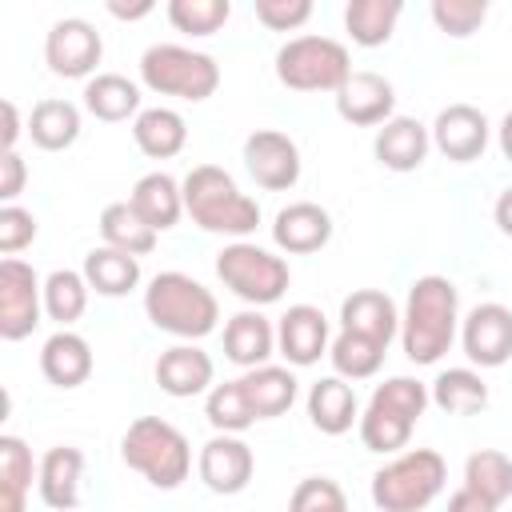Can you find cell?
Returning a JSON list of instances; mask_svg holds the SVG:
<instances>
[{
	"mask_svg": "<svg viewBox=\"0 0 512 512\" xmlns=\"http://www.w3.org/2000/svg\"><path fill=\"white\" fill-rule=\"evenodd\" d=\"M312 16V0H256V20L272 32H296L300 24H308Z\"/></svg>",
	"mask_w": 512,
	"mask_h": 512,
	"instance_id": "cell-44",
	"label": "cell"
},
{
	"mask_svg": "<svg viewBox=\"0 0 512 512\" xmlns=\"http://www.w3.org/2000/svg\"><path fill=\"white\" fill-rule=\"evenodd\" d=\"M492 220H496V228H500L504 236H512V184L496 196V204H492Z\"/></svg>",
	"mask_w": 512,
	"mask_h": 512,
	"instance_id": "cell-49",
	"label": "cell"
},
{
	"mask_svg": "<svg viewBox=\"0 0 512 512\" xmlns=\"http://www.w3.org/2000/svg\"><path fill=\"white\" fill-rule=\"evenodd\" d=\"M196 472L204 480L208 492L216 496H236L252 484V472H256V456L252 448L240 440V436H224L216 432L212 440H204L200 456H196Z\"/></svg>",
	"mask_w": 512,
	"mask_h": 512,
	"instance_id": "cell-14",
	"label": "cell"
},
{
	"mask_svg": "<svg viewBox=\"0 0 512 512\" xmlns=\"http://www.w3.org/2000/svg\"><path fill=\"white\" fill-rule=\"evenodd\" d=\"M144 312L148 320L176 336L180 344H196L204 340L208 332H216V320H220V304L212 296V288H204L196 276L188 272H156L144 288Z\"/></svg>",
	"mask_w": 512,
	"mask_h": 512,
	"instance_id": "cell-3",
	"label": "cell"
},
{
	"mask_svg": "<svg viewBox=\"0 0 512 512\" xmlns=\"http://www.w3.org/2000/svg\"><path fill=\"white\" fill-rule=\"evenodd\" d=\"M24 180H28V168L20 152H0V200L4 204H16V196L24 192Z\"/></svg>",
	"mask_w": 512,
	"mask_h": 512,
	"instance_id": "cell-45",
	"label": "cell"
},
{
	"mask_svg": "<svg viewBox=\"0 0 512 512\" xmlns=\"http://www.w3.org/2000/svg\"><path fill=\"white\" fill-rule=\"evenodd\" d=\"M140 84L156 96L200 104L220 88V64L208 52L184 44H152L140 56Z\"/></svg>",
	"mask_w": 512,
	"mask_h": 512,
	"instance_id": "cell-7",
	"label": "cell"
},
{
	"mask_svg": "<svg viewBox=\"0 0 512 512\" xmlns=\"http://www.w3.org/2000/svg\"><path fill=\"white\" fill-rule=\"evenodd\" d=\"M28 136L36 148L44 152H64L80 140V108L72 100H40L32 104V116H28Z\"/></svg>",
	"mask_w": 512,
	"mask_h": 512,
	"instance_id": "cell-31",
	"label": "cell"
},
{
	"mask_svg": "<svg viewBox=\"0 0 512 512\" xmlns=\"http://www.w3.org/2000/svg\"><path fill=\"white\" fill-rule=\"evenodd\" d=\"M444 512H500V508H496V504H488L484 496H476L472 488H464V484H460V488L448 496V508H444Z\"/></svg>",
	"mask_w": 512,
	"mask_h": 512,
	"instance_id": "cell-46",
	"label": "cell"
},
{
	"mask_svg": "<svg viewBox=\"0 0 512 512\" xmlns=\"http://www.w3.org/2000/svg\"><path fill=\"white\" fill-rule=\"evenodd\" d=\"M40 472V464L32 460V448L4 432L0 436V512H28V492H32V476Z\"/></svg>",
	"mask_w": 512,
	"mask_h": 512,
	"instance_id": "cell-30",
	"label": "cell"
},
{
	"mask_svg": "<svg viewBox=\"0 0 512 512\" xmlns=\"http://www.w3.org/2000/svg\"><path fill=\"white\" fill-rule=\"evenodd\" d=\"M240 384H244V396H248L256 420H276V416H284V412L296 404V392H300L296 376H292L288 368H280V364H260V368L244 372Z\"/></svg>",
	"mask_w": 512,
	"mask_h": 512,
	"instance_id": "cell-29",
	"label": "cell"
},
{
	"mask_svg": "<svg viewBox=\"0 0 512 512\" xmlns=\"http://www.w3.org/2000/svg\"><path fill=\"white\" fill-rule=\"evenodd\" d=\"M496 140H500V152H504V160L512 164V108L504 112V120H500V128H496Z\"/></svg>",
	"mask_w": 512,
	"mask_h": 512,
	"instance_id": "cell-50",
	"label": "cell"
},
{
	"mask_svg": "<svg viewBox=\"0 0 512 512\" xmlns=\"http://www.w3.org/2000/svg\"><path fill=\"white\" fill-rule=\"evenodd\" d=\"M228 0H168V24L184 36H212L228 24Z\"/></svg>",
	"mask_w": 512,
	"mask_h": 512,
	"instance_id": "cell-40",
	"label": "cell"
},
{
	"mask_svg": "<svg viewBox=\"0 0 512 512\" xmlns=\"http://www.w3.org/2000/svg\"><path fill=\"white\" fill-rule=\"evenodd\" d=\"M460 348L472 368H500L512 360V308L484 300L460 316Z\"/></svg>",
	"mask_w": 512,
	"mask_h": 512,
	"instance_id": "cell-12",
	"label": "cell"
},
{
	"mask_svg": "<svg viewBox=\"0 0 512 512\" xmlns=\"http://www.w3.org/2000/svg\"><path fill=\"white\" fill-rule=\"evenodd\" d=\"M428 148H432V132L416 116H392L388 124L376 128L372 140V152L388 172H416L428 160Z\"/></svg>",
	"mask_w": 512,
	"mask_h": 512,
	"instance_id": "cell-21",
	"label": "cell"
},
{
	"mask_svg": "<svg viewBox=\"0 0 512 512\" xmlns=\"http://www.w3.org/2000/svg\"><path fill=\"white\" fill-rule=\"evenodd\" d=\"M100 56H104V40H100L96 24L84 20V16H64L44 36V64H48L52 76L88 84L96 76Z\"/></svg>",
	"mask_w": 512,
	"mask_h": 512,
	"instance_id": "cell-11",
	"label": "cell"
},
{
	"mask_svg": "<svg viewBox=\"0 0 512 512\" xmlns=\"http://www.w3.org/2000/svg\"><path fill=\"white\" fill-rule=\"evenodd\" d=\"M156 384L160 392L176 396V400H192L200 392H212V376L216 364L200 344H172L156 356Z\"/></svg>",
	"mask_w": 512,
	"mask_h": 512,
	"instance_id": "cell-19",
	"label": "cell"
},
{
	"mask_svg": "<svg viewBox=\"0 0 512 512\" xmlns=\"http://www.w3.org/2000/svg\"><path fill=\"white\" fill-rule=\"evenodd\" d=\"M308 420L316 432L324 436H344L352 432V424H360V404H356V392L344 376H320L312 388H308Z\"/></svg>",
	"mask_w": 512,
	"mask_h": 512,
	"instance_id": "cell-25",
	"label": "cell"
},
{
	"mask_svg": "<svg viewBox=\"0 0 512 512\" xmlns=\"http://www.w3.org/2000/svg\"><path fill=\"white\" fill-rule=\"evenodd\" d=\"M216 276L220 284L240 296L244 304L252 308H264V304H276L284 292H288V260L252 244V240H232L216 252Z\"/></svg>",
	"mask_w": 512,
	"mask_h": 512,
	"instance_id": "cell-9",
	"label": "cell"
},
{
	"mask_svg": "<svg viewBox=\"0 0 512 512\" xmlns=\"http://www.w3.org/2000/svg\"><path fill=\"white\" fill-rule=\"evenodd\" d=\"M288 512H348V496L332 476H304L292 488Z\"/></svg>",
	"mask_w": 512,
	"mask_h": 512,
	"instance_id": "cell-42",
	"label": "cell"
},
{
	"mask_svg": "<svg viewBox=\"0 0 512 512\" xmlns=\"http://www.w3.org/2000/svg\"><path fill=\"white\" fill-rule=\"evenodd\" d=\"M204 416H208L212 432H224V436H240L256 424V412H252L240 380L212 384V392L204 396Z\"/></svg>",
	"mask_w": 512,
	"mask_h": 512,
	"instance_id": "cell-38",
	"label": "cell"
},
{
	"mask_svg": "<svg viewBox=\"0 0 512 512\" xmlns=\"http://www.w3.org/2000/svg\"><path fill=\"white\" fill-rule=\"evenodd\" d=\"M400 12H404L400 0H348V8H344V28H348L352 44H360V48H380V44L392 40Z\"/></svg>",
	"mask_w": 512,
	"mask_h": 512,
	"instance_id": "cell-34",
	"label": "cell"
},
{
	"mask_svg": "<svg viewBox=\"0 0 512 512\" xmlns=\"http://www.w3.org/2000/svg\"><path fill=\"white\" fill-rule=\"evenodd\" d=\"M128 204L140 212V220H144L148 228L168 232V228H176V220L184 216V188H180V180L168 176V172H148V176H140V180L132 184Z\"/></svg>",
	"mask_w": 512,
	"mask_h": 512,
	"instance_id": "cell-26",
	"label": "cell"
},
{
	"mask_svg": "<svg viewBox=\"0 0 512 512\" xmlns=\"http://www.w3.org/2000/svg\"><path fill=\"white\" fill-rule=\"evenodd\" d=\"M80 472H84V452L72 444H56L40 456V472H36V488L40 500L52 512H72L80 504Z\"/></svg>",
	"mask_w": 512,
	"mask_h": 512,
	"instance_id": "cell-23",
	"label": "cell"
},
{
	"mask_svg": "<svg viewBox=\"0 0 512 512\" xmlns=\"http://www.w3.org/2000/svg\"><path fill=\"white\" fill-rule=\"evenodd\" d=\"M428 16L444 36L464 40L488 20V0H432Z\"/></svg>",
	"mask_w": 512,
	"mask_h": 512,
	"instance_id": "cell-41",
	"label": "cell"
},
{
	"mask_svg": "<svg viewBox=\"0 0 512 512\" xmlns=\"http://www.w3.org/2000/svg\"><path fill=\"white\" fill-rule=\"evenodd\" d=\"M100 236H104V244L108 248H116V252H128V256H148L152 248H156V228H148L144 220H140V212L128 204V200H116V204H108L104 212H100Z\"/></svg>",
	"mask_w": 512,
	"mask_h": 512,
	"instance_id": "cell-35",
	"label": "cell"
},
{
	"mask_svg": "<svg viewBox=\"0 0 512 512\" xmlns=\"http://www.w3.org/2000/svg\"><path fill=\"white\" fill-rule=\"evenodd\" d=\"M36 232H40V224H36V216H32L28 208H20V204H0V252H4V256L24 252V248L36 240Z\"/></svg>",
	"mask_w": 512,
	"mask_h": 512,
	"instance_id": "cell-43",
	"label": "cell"
},
{
	"mask_svg": "<svg viewBox=\"0 0 512 512\" xmlns=\"http://www.w3.org/2000/svg\"><path fill=\"white\" fill-rule=\"evenodd\" d=\"M104 8H108L116 20H144V16H148L156 4H152V0H136V4H124V0H108Z\"/></svg>",
	"mask_w": 512,
	"mask_h": 512,
	"instance_id": "cell-48",
	"label": "cell"
},
{
	"mask_svg": "<svg viewBox=\"0 0 512 512\" xmlns=\"http://www.w3.org/2000/svg\"><path fill=\"white\" fill-rule=\"evenodd\" d=\"M44 316V280L20 256L0 260V340L16 344L40 328Z\"/></svg>",
	"mask_w": 512,
	"mask_h": 512,
	"instance_id": "cell-10",
	"label": "cell"
},
{
	"mask_svg": "<svg viewBox=\"0 0 512 512\" xmlns=\"http://www.w3.org/2000/svg\"><path fill=\"white\" fill-rule=\"evenodd\" d=\"M384 352H388V348H380V344H372V340H364V336L336 332V340H332V348H328V360H332L336 376H344V380H368V376L380 372Z\"/></svg>",
	"mask_w": 512,
	"mask_h": 512,
	"instance_id": "cell-39",
	"label": "cell"
},
{
	"mask_svg": "<svg viewBox=\"0 0 512 512\" xmlns=\"http://www.w3.org/2000/svg\"><path fill=\"white\" fill-rule=\"evenodd\" d=\"M88 280L76 268H56L44 276V316L60 328H72L88 308Z\"/></svg>",
	"mask_w": 512,
	"mask_h": 512,
	"instance_id": "cell-36",
	"label": "cell"
},
{
	"mask_svg": "<svg viewBox=\"0 0 512 512\" xmlns=\"http://www.w3.org/2000/svg\"><path fill=\"white\" fill-rule=\"evenodd\" d=\"M428 384L424 380H412V376H392L384 384L372 388L364 412H360V444L368 452H380V456H396L400 448H408L424 408H428Z\"/></svg>",
	"mask_w": 512,
	"mask_h": 512,
	"instance_id": "cell-4",
	"label": "cell"
},
{
	"mask_svg": "<svg viewBox=\"0 0 512 512\" xmlns=\"http://www.w3.org/2000/svg\"><path fill=\"white\" fill-rule=\"evenodd\" d=\"M428 400L448 416H472L488 408V384L476 368H444L428 384Z\"/></svg>",
	"mask_w": 512,
	"mask_h": 512,
	"instance_id": "cell-33",
	"label": "cell"
},
{
	"mask_svg": "<svg viewBox=\"0 0 512 512\" xmlns=\"http://www.w3.org/2000/svg\"><path fill=\"white\" fill-rule=\"evenodd\" d=\"M464 488L484 496L488 504H504L512 496V460L500 448H480L464 460Z\"/></svg>",
	"mask_w": 512,
	"mask_h": 512,
	"instance_id": "cell-37",
	"label": "cell"
},
{
	"mask_svg": "<svg viewBox=\"0 0 512 512\" xmlns=\"http://www.w3.org/2000/svg\"><path fill=\"white\" fill-rule=\"evenodd\" d=\"M352 56L332 36H292L276 52V80L292 92H340V84L352 76Z\"/></svg>",
	"mask_w": 512,
	"mask_h": 512,
	"instance_id": "cell-8",
	"label": "cell"
},
{
	"mask_svg": "<svg viewBox=\"0 0 512 512\" xmlns=\"http://www.w3.org/2000/svg\"><path fill=\"white\" fill-rule=\"evenodd\" d=\"M132 140H136V148H140L144 156H152V160H172V156H180L184 144H188V124H184V116H180L176 108L156 104V108H144V112L132 120Z\"/></svg>",
	"mask_w": 512,
	"mask_h": 512,
	"instance_id": "cell-27",
	"label": "cell"
},
{
	"mask_svg": "<svg viewBox=\"0 0 512 512\" xmlns=\"http://www.w3.org/2000/svg\"><path fill=\"white\" fill-rule=\"evenodd\" d=\"M0 112H4L0 152H16V140H20V112H16V104H12V100H4V104H0Z\"/></svg>",
	"mask_w": 512,
	"mask_h": 512,
	"instance_id": "cell-47",
	"label": "cell"
},
{
	"mask_svg": "<svg viewBox=\"0 0 512 512\" xmlns=\"http://www.w3.org/2000/svg\"><path fill=\"white\" fill-rule=\"evenodd\" d=\"M460 336V292L448 276H416L400 312V344L412 364H436Z\"/></svg>",
	"mask_w": 512,
	"mask_h": 512,
	"instance_id": "cell-1",
	"label": "cell"
},
{
	"mask_svg": "<svg viewBox=\"0 0 512 512\" xmlns=\"http://www.w3.org/2000/svg\"><path fill=\"white\" fill-rule=\"evenodd\" d=\"M272 352H276V328L260 308H244V312L228 316V324H224V356L236 368L252 372L260 364H268Z\"/></svg>",
	"mask_w": 512,
	"mask_h": 512,
	"instance_id": "cell-22",
	"label": "cell"
},
{
	"mask_svg": "<svg viewBox=\"0 0 512 512\" xmlns=\"http://www.w3.org/2000/svg\"><path fill=\"white\" fill-rule=\"evenodd\" d=\"M92 364V344L72 328H56L40 348V372L56 388H80L92 376Z\"/></svg>",
	"mask_w": 512,
	"mask_h": 512,
	"instance_id": "cell-24",
	"label": "cell"
},
{
	"mask_svg": "<svg viewBox=\"0 0 512 512\" xmlns=\"http://www.w3.org/2000/svg\"><path fill=\"white\" fill-rule=\"evenodd\" d=\"M80 272H84L88 288H92L96 296H108V300L128 296V292L140 284V260L128 256V252H116V248H108V244L92 248V252L84 256V268H80Z\"/></svg>",
	"mask_w": 512,
	"mask_h": 512,
	"instance_id": "cell-32",
	"label": "cell"
},
{
	"mask_svg": "<svg viewBox=\"0 0 512 512\" xmlns=\"http://www.w3.org/2000/svg\"><path fill=\"white\" fill-rule=\"evenodd\" d=\"M428 132H432L436 152L448 156V160H456V164L480 160L484 148H488V136H492L488 116L476 104H448V108H440Z\"/></svg>",
	"mask_w": 512,
	"mask_h": 512,
	"instance_id": "cell-16",
	"label": "cell"
},
{
	"mask_svg": "<svg viewBox=\"0 0 512 512\" xmlns=\"http://www.w3.org/2000/svg\"><path fill=\"white\" fill-rule=\"evenodd\" d=\"M244 168L264 192H288L300 180V148L288 132L276 128H256L244 140Z\"/></svg>",
	"mask_w": 512,
	"mask_h": 512,
	"instance_id": "cell-13",
	"label": "cell"
},
{
	"mask_svg": "<svg viewBox=\"0 0 512 512\" xmlns=\"http://www.w3.org/2000/svg\"><path fill=\"white\" fill-rule=\"evenodd\" d=\"M120 460L140 472L152 488L172 492L192 472V444L176 424L160 416H136L120 436Z\"/></svg>",
	"mask_w": 512,
	"mask_h": 512,
	"instance_id": "cell-5",
	"label": "cell"
},
{
	"mask_svg": "<svg viewBox=\"0 0 512 512\" xmlns=\"http://www.w3.org/2000/svg\"><path fill=\"white\" fill-rule=\"evenodd\" d=\"M332 100H336L340 120H348L356 128H380V124H388L396 116V88H392V80L380 76V72H368V68L352 72Z\"/></svg>",
	"mask_w": 512,
	"mask_h": 512,
	"instance_id": "cell-15",
	"label": "cell"
},
{
	"mask_svg": "<svg viewBox=\"0 0 512 512\" xmlns=\"http://www.w3.org/2000/svg\"><path fill=\"white\" fill-rule=\"evenodd\" d=\"M184 212L192 216L196 228L212 232V236H228V240H248L260 224V204L240 192V184L216 168V164H196L184 180Z\"/></svg>",
	"mask_w": 512,
	"mask_h": 512,
	"instance_id": "cell-2",
	"label": "cell"
},
{
	"mask_svg": "<svg viewBox=\"0 0 512 512\" xmlns=\"http://www.w3.org/2000/svg\"><path fill=\"white\" fill-rule=\"evenodd\" d=\"M340 332H352L388 348L400 336V308L380 288H356L340 300Z\"/></svg>",
	"mask_w": 512,
	"mask_h": 512,
	"instance_id": "cell-18",
	"label": "cell"
},
{
	"mask_svg": "<svg viewBox=\"0 0 512 512\" xmlns=\"http://www.w3.org/2000/svg\"><path fill=\"white\" fill-rule=\"evenodd\" d=\"M328 240H332V216H328V208H320L312 200L284 204L272 220V244L288 256L320 252Z\"/></svg>",
	"mask_w": 512,
	"mask_h": 512,
	"instance_id": "cell-20",
	"label": "cell"
},
{
	"mask_svg": "<svg viewBox=\"0 0 512 512\" xmlns=\"http://www.w3.org/2000/svg\"><path fill=\"white\" fill-rule=\"evenodd\" d=\"M448 484V464L436 448L396 452L372 472V504L380 512H424Z\"/></svg>",
	"mask_w": 512,
	"mask_h": 512,
	"instance_id": "cell-6",
	"label": "cell"
},
{
	"mask_svg": "<svg viewBox=\"0 0 512 512\" xmlns=\"http://www.w3.org/2000/svg\"><path fill=\"white\" fill-rule=\"evenodd\" d=\"M328 316L316 304H292L276 324V352L292 368H312L320 356H328Z\"/></svg>",
	"mask_w": 512,
	"mask_h": 512,
	"instance_id": "cell-17",
	"label": "cell"
},
{
	"mask_svg": "<svg viewBox=\"0 0 512 512\" xmlns=\"http://www.w3.org/2000/svg\"><path fill=\"white\" fill-rule=\"evenodd\" d=\"M84 108L104 120V124H120V120H136L144 108H140V84L120 76V72H96L88 84H84Z\"/></svg>",
	"mask_w": 512,
	"mask_h": 512,
	"instance_id": "cell-28",
	"label": "cell"
}]
</instances>
